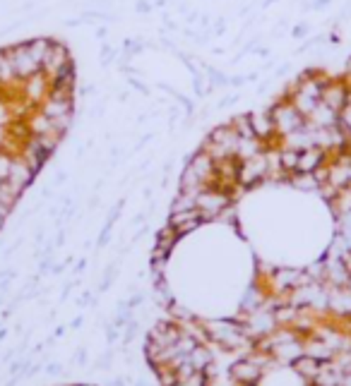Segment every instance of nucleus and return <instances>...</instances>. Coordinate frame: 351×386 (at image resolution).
Instances as JSON below:
<instances>
[{
    "mask_svg": "<svg viewBox=\"0 0 351 386\" xmlns=\"http://www.w3.org/2000/svg\"><path fill=\"white\" fill-rule=\"evenodd\" d=\"M269 110H272L277 137H286V135L296 132V130L306 127V123H308L306 115H301L299 108L291 101H289V98H282V101H277Z\"/></svg>",
    "mask_w": 351,
    "mask_h": 386,
    "instance_id": "nucleus-1",
    "label": "nucleus"
},
{
    "mask_svg": "<svg viewBox=\"0 0 351 386\" xmlns=\"http://www.w3.org/2000/svg\"><path fill=\"white\" fill-rule=\"evenodd\" d=\"M41 72H44L51 82L58 77H63V74L75 72V67H72V58H70V53H67V48L63 46V43L51 41V46H48V51L44 55V63H41Z\"/></svg>",
    "mask_w": 351,
    "mask_h": 386,
    "instance_id": "nucleus-2",
    "label": "nucleus"
},
{
    "mask_svg": "<svg viewBox=\"0 0 351 386\" xmlns=\"http://www.w3.org/2000/svg\"><path fill=\"white\" fill-rule=\"evenodd\" d=\"M231 204V195L226 190L219 188H205L198 195V211L202 214V219H217L221 216V211Z\"/></svg>",
    "mask_w": 351,
    "mask_h": 386,
    "instance_id": "nucleus-3",
    "label": "nucleus"
},
{
    "mask_svg": "<svg viewBox=\"0 0 351 386\" xmlns=\"http://www.w3.org/2000/svg\"><path fill=\"white\" fill-rule=\"evenodd\" d=\"M48 91H51V79H48L44 72H36V74H32V77L22 79L17 94H20V98L27 106L36 108V106L48 96Z\"/></svg>",
    "mask_w": 351,
    "mask_h": 386,
    "instance_id": "nucleus-4",
    "label": "nucleus"
},
{
    "mask_svg": "<svg viewBox=\"0 0 351 386\" xmlns=\"http://www.w3.org/2000/svg\"><path fill=\"white\" fill-rule=\"evenodd\" d=\"M264 178H269L267 149L248 161H241V166H238V185H243V188H250V185L260 183Z\"/></svg>",
    "mask_w": 351,
    "mask_h": 386,
    "instance_id": "nucleus-5",
    "label": "nucleus"
},
{
    "mask_svg": "<svg viewBox=\"0 0 351 386\" xmlns=\"http://www.w3.org/2000/svg\"><path fill=\"white\" fill-rule=\"evenodd\" d=\"M205 331L212 336V341L226 346V348H238L245 344V334L238 324L233 322H207L205 324Z\"/></svg>",
    "mask_w": 351,
    "mask_h": 386,
    "instance_id": "nucleus-6",
    "label": "nucleus"
},
{
    "mask_svg": "<svg viewBox=\"0 0 351 386\" xmlns=\"http://www.w3.org/2000/svg\"><path fill=\"white\" fill-rule=\"evenodd\" d=\"M349 91L351 86L344 82L342 77H330L328 82H325L323 86V96H320V101H323L325 106H330V108H335L337 113L347 106V98H349Z\"/></svg>",
    "mask_w": 351,
    "mask_h": 386,
    "instance_id": "nucleus-7",
    "label": "nucleus"
},
{
    "mask_svg": "<svg viewBox=\"0 0 351 386\" xmlns=\"http://www.w3.org/2000/svg\"><path fill=\"white\" fill-rule=\"evenodd\" d=\"M250 125L255 137H260L264 144H279V137H277L274 120H272V110H255L250 113Z\"/></svg>",
    "mask_w": 351,
    "mask_h": 386,
    "instance_id": "nucleus-8",
    "label": "nucleus"
},
{
    "mask_svg": "<svg viewBox=\"0 0 351 386\" xmlns=\"http://www.w3.org/2000/svg\"><path fill=\"white\" fill-rule=\"evenodd\" d=\"M36 178V171L32 166L27 164V161H24L20 154H15V157H12V164H10V173H8V183L10 185H15L17 190L20 192H24L29 188V185H32V180Z\"/></svg>",
    "mask_w": 351,
    "mask_h": 386,
    "instance_id": "nucleus-9",
    "label": "nucleus"
},
{
    "mask_svg": "<svg viewBox=\"0 0 351 386\" xmlns=\"http://www.w3.org/2000/svg\"><path fill=\"white\" fill-rule=\"evenodd\" d=\"M20 157L27 161V164L32 166L36 173H39L41 168L46 166V161L51 159V152H48L46 147H41L34 137H27V140L22 142V147H20Z\"/></svg>",
    "mask_w": 351,
    "mask_h": 386,
    "instance_id": "nucleus-10",
    "label": "nucleus"
},
{
    "mask_svg": "<svg viewBox=\"0 0 351 386\" xmlns=\"http://www.w3.org/2000/svg\"><path fill=\"white\" fill-rule=\"evenodd\" d=\"M202 221H205V219H202L200 211L198 209H190V211H176V214H171L169 226L174 228L176 233H178V238H181V235H186V233H190V230L198 228Z\"/></svg>",
    "mask_w": 351,
    "mask_h": 386,
    "instance_id": "nucleus-11",
    "label": "nucleus"
},
{
    "mask_svg": "<svg viewBox=\"0 0 351 386\" xmlns=\"http://www.w3.org/2000/svg\"><path fill=\"white\" fill-rule=\"evenodd\" d=\"M325 164H328V152H323V149L318 147L306 149V152L299 154L296 173H316L318 168H323Z\"/></svg>",
    "mask_w": 351,
    "mask_h": 386,
    "instance_id": "nucleus-12",
    "label": "nucleus"
},
{
    "mask_svg": "<svg viewBox=\"0 0 351 386\" xmlns=\"http://www.w3.org/2000/svg\"><path fill=\"white\" fill-rule=\"evenodd\" d=\"M231 375L236 382H243V384H252L257 377H260V367L255 365V360H241V363L233 365Z\"/></svg>",
    "mask_w": 351,
    "mask_h": 386,
    "instance_id": "nucleus-13",
    "label": "nucleus"
},
{
    "mask_svg": "<svg viewBox=\"0 0 351 386\" xmlns=\"http://www.w3.org/2000/svg\"><path fill=\"white\" fill-rule=\"evenodd\" d=\"M10 86H20V79H17L15 70H12L8 53L0 51V89H10Z\"/></svg>",
    "mask_w": 351,
    "mask_h": 386,
    "instance_id": "nucleus-14",
    "label": "nucleus"
},
{
    "mask_svg": "<svg viewBox=\"0 0 351 386\" xmlns=\"http://www.w3.org/2000/svg\"><path fill=\"white\" fill-rule=\"evenodd\" d=\"M188 360L193 363V367L198 372H205L209 365H212V353H209V348H205V346H195L193 351L188 353Z\"/></svg>",
    "mask_w": 351,
    "mask_h": 386,
    "instance_id": "nucleus-15",
    "label": "nucleus"
},
{
    "mask_svg": "<svg viewBox=\"0 0 351 386\" xmlns=\"http://www.w3.org/2000/svg\"><path fill=\"white\" fill-rule=\"evenodd\" d=\"M190 209H198V195L178 190L176 199L171 202V214H176V211H190Z\"/></svg>",
    "mask_w": 351,
    "mask_h": 386,
    "instance_id": "nucleus-16",
    "label": "nucleus"
},
{
    "mask_svg": "<svg viewBox=\"0 0 351 386\" xmlns=\"http://www.w3.org/2000/svg\"><path fill=\"white\" fill-rule=\"evenodd\" d=\"M22 197V192L15 188V185H10L8 180H3L0 183V202L3 204H8V207L15 209V204H17V199Z\"/></svg>",
    "mask_w": 351,
    "mask_h": 386,
    "instance_id": "nucleus-17",
    "label": "nucleus"
},
{
    "mask_svg": "<svg viewBox=\"0 0 351 386\" xmlns=\"http://www.w3.org/2000/svg\"><path fill=\"white\" fill-rule=\"evenodd\" d=\"M231 125H233V130H236L238 135L241 137H252L255 132H252V125H250V115L248 113H243V115H236L231 120Z\"/></svg>",
    "mask_w": 351,
    "mask_h": 386,
    "instance_id": "nucleus-18",
    "label": "nucleus"
},
{
    "mask_svg": "<svg viewBox=\"0 0 351 386\" xmlns=\"http://www.w3.org/2000/svg\"><path fill=\"white\" fill-rule=\"evenodd\" d=\"M340 127L351 137V91H349V98H347V106L340 110Z\"/></svg>",
    "mask_w": 351,
    "mask_h": 386,
    "instance_id": "nucleus-19",
    "label": "nucleus"
},
{
    "mask_svg": "<svg viewBox=\"0 0 351 386\" xmlns=\"http://www.w3.org/2000/svg\"><path fill=\"white\" fill-rule=\"evenodd\" d=\"M12 157H15V154L0 152V180H8V173H10V164H12Z\"/></svg>",
    "mask_w": 351,
    "mask_h": 386,
    "instance_id": "nucleus-20",
    "label": "nucleus"
},
{
    "mask_svg": "<svg viewBox=\"0 0 351 386\" xmlns=\"http://www.w3.org/2000/svg\"><path fill=\"white\" fill-rule=\"evenodd\" d=\"M207 382V377H205V372H195L193 377H188V379H181L176 386H205Z\"/></svg>",
    "mask_w": 351,
    "mask_h": 386,
    "instance_id": "nucleus-21",
    "label": "nucleus"
},
{
    "mask_svg": "<svg viewBox=\"0 0 351 386\" xmlns=\"http://www.w3.org/2000/svg\"><path fill=\"white\" fill-rule=\"evenodd\" d=\"M10 211H12V207H8V204H3V202H0V228H3V223L8 221Z\"/></svg>",
    "mask_w": 351,
    "mask_h": 386,
    "instance_id": "nucleus-22",
    "label": "nucleus"
},
{
    "mask_svg": "<svg viewBox=\"0 0 351 386\" xmlns=\"http://www.w3.org/2000/svg\"><path fill=\"white\" fill-rule=\"evenodd\" d=\"M342 79L351 86V58L347 60V65H344V72H342Z\"/></svg>",
    "mask_w": 351,
    "mask_h": 386,
    "instance_id": "nucleus-23",
    "label": "nucleus"
},
{
    "mask_svg": "<svg viewBox=\"0 0 351 386\" xmlns=\"http://www.w3.org/2000/svg\"><path fill=\"white\" fill-rule=\"evenodd\" d=\"M306 32H308V27H303V24H301V27L294 29V36H303Z\"/></svg>",
    "mask_w": 351,
    "mask_h": 386,
    "instance_id": "nucleus-24",
    "label": "nucleus"
},
{
    "mask_svg": "<svg viewBox=\"0 0 351 386\" xmlns=\"http://www.w3.org/2000/svg\"><path fill=\"white\" fill-rule=\"evenodd\" d=\"M58 372H60V365H51V367H48V375H58Z\"/></svg>",
    "mask_w": 351,
    "mask_h": 386,
    "instance_id": "nucleus-25",
    "label": "nucleus"
},
{
    "mask_svg": "<svg viewBox=\"0 0 351 386\" xmlns=\"http://www.w3.org/2000/svg\"><path fill=\"white\" fill-rule=\"evenodd\" d=\"M0 183H3V180H0Z\"/></svg>",
    "mask_w": 351,
    "mask_h": 386,
    "instance_id": "nucleus-26",
    "label": "nucleus"
}]
</instances>
